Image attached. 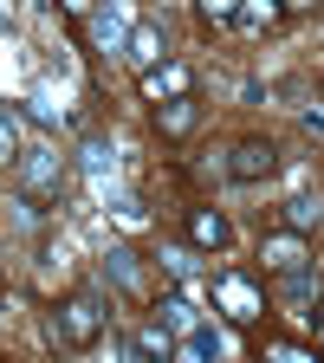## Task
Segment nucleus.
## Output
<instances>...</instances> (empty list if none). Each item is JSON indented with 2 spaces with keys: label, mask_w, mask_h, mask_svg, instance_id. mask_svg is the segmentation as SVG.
<instances>
[{
  "label": "nucleus",
  "mask_w": 324,
  "mask_h": 363,
  "mask_svg": "<svg viewBox=\"0 0 324 363\" xmlns=\"http://www.w3.org/2000/svg\"><path fill=\"white\" fill-rule=\"evenodd\" d=\"M279 175V143L272 136H240L227 156V182H272Z\"/></svg>",
  "instance_id": "2"
},
{
  "label": "nucleus",
  "mask_w": 324,
  "mask_h": 363,
  "mask_svg": "<svg viewBox=\"0 0 324 363\" xmlns=\"http://www.w3.org/2000/svg\"><path fill=\"white\" fill-rule=\"evenodd\" d=\"M7 156H20V123H13V111H0V162Z\"/></svg>",
  "instance_id": "16"
},
{
  "label": "nucleus",
  "mask_w": 324,
  "mask_h": 363,
  "mask_svg": "<svg viewBox=\"0 0 324 363\" xmlns=\"http://www.w3.org/2000/svg\"><path fill=\"white\" fill-rule=\"evenodd\" d=\"M123 52H130V65H136V72L162 65V20H136V26H130V39H123Z\"/></svg>",
  "instance_id": "9"
},
{
  "label": "nucleus",
  "mask_w": 324,
  "mask_h": 363,
  "mask_svg": "<svg viewBox=\"0 0 324 363\" xmlns=\"http://www.w3.org/2000/svg\"><path fill=\"white\" fill-rule=\"evenodd\" d=\"M136 84H143V98L150 104H162V98H181V91H195V72L189 65H150V72H136Z\"/></svg>",
  "instance_id": "6"
},
{
  "label": "nucleus",
  "mask_w": 324,
  "mask_h": 363,
  "mask_svg": "<svg viewBox=\"0 0 324 363\" xmlns=\"http://www.w3.org/2000/svg\"><path fill=\"white\" fill-rule=\"evenodd\" d=\"M214 305L234 318V325H259V286L247 279V272H214Z\"/></svg>",
  "instance_id": "5"
},
{
  "label": "nucleus",
  "mask_w": 324,
  "mask_h": 363,
  "mask_svg": "<svg viewBox=\"0 0 324 363\" xmlns=\"http://www.w3.org/2000/svg\"><path fill=\"white\" fill-rule=\"evenodd\" d=\"M150 130L162 136V143H189V136L201 130V98H195V91H181V98H162V104L150 111Z\"/></svg>",
  "instance_id": "4"
},
{
  "label": "nucleus",
  "mask_w": 324,
  "mask_h": 363,
  "mask_svg": "<svg viewBox=\"0 0 324 363\" xmlns=\"http://www.w3.org/2000/svg\"><path fill=\"white\" fill-rule=\"evenodd\" d=\"M104 272L117 279V292H123V298H150V279H143V266H136V253H130V247H111V253H104Z\"/></svg>",
  "instance_id": "10"
},
{
  "label": "nucleus",
  "mask_w": 324,
  "mask_h": 363,
  "mask_svg": "<svg viewBox=\"0 0 324 363\" xmlns=\"http://www.w3.org/2000/svg\"><path fill=\"white\" fill-rule=\"evenodd\" d=\"M45 337L65 344V350H91V344L104 337V298L98 292H72L52 318H45Z\"/></svg>",
  "instance_id": "1"
},
{
  "label": "nucleus",
  "mask_w": 324,
  "mask_h": 363,
  "mask_svg": "<svg viewBox=\"0 0 324 363\" xmlns=\"http://www.w3.org/2000/svg\"><path fill=\"white\" fill-rule=\"evenodd\" d=\"M240 13H253V20H272V13H279V0H240Z\"/></svg>",
  "instance_id": "19"
},
{
  "label": "nucleus",
  "mask_w": 324,
  "mask_h": 363,
  "mask_svg": "<svg viewBox=\"0 0 324 363\" xmlns=\"http://www.w3.org/2000/svg\"><path fill=\"white\" fill-rule=\"evenodd\" d=\"M181 227H189V240H195V247H208V253H220L227 240H234V227H227V214H220V208H189V220H181Z\"/></svg>",
  "instance_id": "8"
},
{
  "label": "nucleus",
  "mask_w": 324,
  "mask_h": 363,
  "mask_svg": "<svg viewBox=\"0 0 324 363\" xmlns=\"http://www.w3.org/2000/svg\"><path fill=\"white\" fill-rule=\"evenodd\" d=\"M324 0H279V13H292V20H305V13H318Z\"/></svg>",
  "instance_id": "21"
},
{
  "label": "nucleus",
  "mask_w": 324,
  "mask_h": 363,
  "mask_svg": "<svg viewBox=\"0 0 324 363\" xmlns=\"http://www.w3.org/2000/svg\"><path fill=\"white\" fill-rule=\"evenodd\" d=\"M266 357H292V363H298V357H305V350H298V344H292V337H266Z\"/></svg>",
  "instance_id": "18"
},
{
  "label": "nucleus",
  "mask_w": 324,
  "mask_h": 363,
  "mask_svg": "<svg viewBox=\"0 0 324 363\" xmlns=\"http://www.w3.org/2000/svg\"><path fill=\"white\" fill-rule=\"evenodd\" d=\"M195 7H201L208 26H234V20H240V0H195Z\"/></svg>",
  "instance_id": "14"
},
{
  "label": "nucleus",
  "mask_w": 324,
  "mask_h": 363,
  "mask_svg": "<svg viewBox=\"0 0 324 363\" xmlns=\"http://www.w3.org/2000/svg\"><path fill=\"white\" fill-rule=\"evenodd\" d=\"M311 325H324V292H318V311H311Z\"/></svg>",
  "instance_id": "22"
},
{
  "label": "nucleus",
  "mask_w": 324,
  "mask_h": 363,
  "mask_svg": "<svg viewBox=\"0 0 324 363\" xmlns=\"http://www.w3.org/2000/svg\"><path fill=\"white\" fill-rule=\"evenodd\" d=\"M59 189H65V162L52 150H26L20 156V195L26 201H59Z\"/></svg>",
  "instance_id": "3"
},
{
  "label": "nucleus",
  "mask_w": 324,
  "mask_h": 363,
  "mask_svg": "<svg viewBox=\"0 0 324 363\" xmlns=\"http://www.w3.org/2000/svg\"><path fill=\"white\" fill-rule=\"evenodd\" d=\"M162 318H169L175 331H195V305L181 298V292H162Z\"/></svg>",
  "instance_id": "13"
},
{
  "label": "nucleus",
  "mask_w": 324,
  "mask_h": 363,
  "mask_svg": "<svg viewBox=\"0 0 324 363\" xmlns=\"http://www.w3.org/2000/svg\"><path fill=\"white\" fill-rule=\"evenodd\" d=\"M279 298H286L292 311L318 298V266H311V259H305V266H292V272H279ZM298 318H305V311H298Z\"/></svg>",
  "instance_id": "11"
},
{
  "label": "nucleus",
  "mask_w": 324,
  "mask_h": 363,
  "mask_svg": "<svg viewBox=\"0 0 324 363\" xmlns=\"http://www.w3.org/2000/svg\"><path fill=\"white\" fill-rule=\"evenodd\" d=\"M181 357H220V337L195 325V331H189V344H181Z\"/></svg>",
  "instance_id": "15"
},
{
  "label": "nucleus",
  "mask_w": 324,
  "mask_h": 363,
  "mask_svg": "<svg viewBox=\"0 0 324 363\" xmlns=\"http://www.w3.org/2000/svg\"><path fill=\"white\" fill-rule=\"evenodd\" d=\"M143 350H150V357H169V350H175V337H169V331H156V325H150V331H143Z\"/></svg>",
  "instance_id": "17"
},
{
  "label": "nucleus",
  "mask_w": 324,
  "mask_h": 363,
  "mask_svg": "<svg viewBox=\"0 0 324 363\" xmlns=\"http://www.w3.org/2000/svg\"><path fill=\"white\" fill-rule=\"evenodd\" d=\"M292 266H305V240L292 234V227H279V234L259 240V272H272V279H279V272H292Z\"/></svg>",
  "instance_id": "7"
},
{
  "label": "nucleus",
  "mask_w": 324,
  "mask_h": 363,
  "mask_svg": "<svg viewBox=\"0 0 324 363\" xmlns=\"http://www.w3.org/2000/svg\"><path fill=\"white\" fill-rule=\"evenodd\" d=\"M59 7H65V20H78V26H84V20H91V7H98V0H59Z\"/></svg>",
  "instance_id": "20"
},
{
  "label": "nucleus",
  "mask_w": 324,
  "mask_h": 363,
  "mask_svg": "<svg viewBox=\"0 0 324 363\" xmlns=\"http://www.w3.org/2000/svg\"><path fill=\"white\" fill-rule=\"evenodd\" d=\"M318 214H324V208H318V195H292V201L279 208V220L292 227V234H311V227H318Z\"/></svg>",
  "instance_id": "12"
}]
</instances>
